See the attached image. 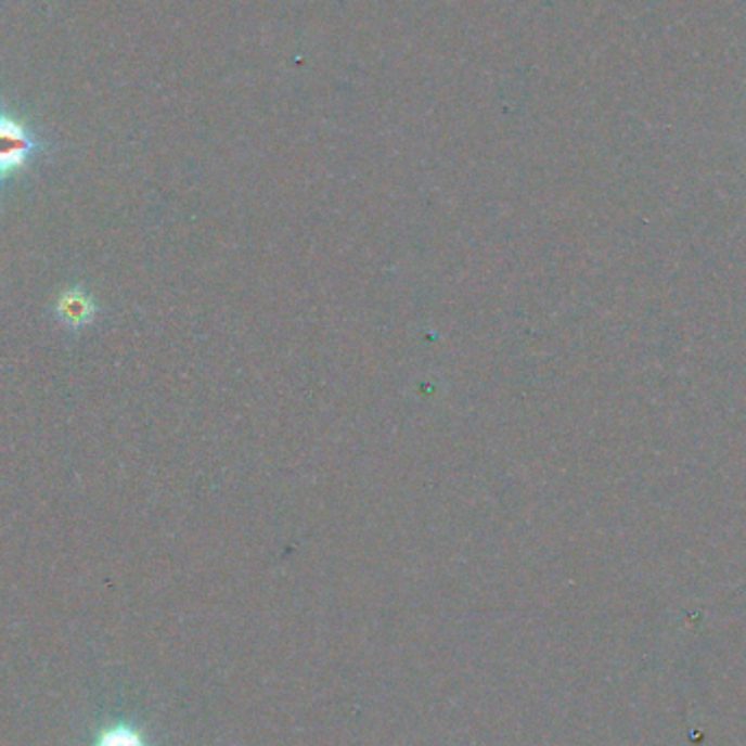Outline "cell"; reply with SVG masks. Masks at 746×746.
I'll return each mask as SVG.
<instances>
[{"label": "cell", "mask_w": 746, "mask_h": 746, "mask_svg": "<svg viewBox=\"0 0 746 746\" xmlns=\"http://www.w3.org/2000/svg\"><path fill=\"white\" fill-rule=\"evenodd\" d=\"M47 151L49 142L10 110L0 107V185L14 181Z\"/></svg>", "instance_id": "6da1fadb"}, {"label": "cell", "mask_w": 746, "mask_h": 746, "mask_svg": "<svg viewBox=\"0 0 746 746\" xmlns=\"http://www.w3.org/2000/svg\"><path fill=\"white\" fill-rule=\"evenodd\" d=\"M99 314L101 308L97 306L94 297L79 284L64 288L53 306V317L73 332L90 327Z\"/></svg>", "instance_id": "7a4b0ae2"}, {"label": "cell", "mask_w": 746, "mask_h": 746, "mask_svg": "<svg viewBox=\"0 0 746 746\" xmlns=\"http://www.w3.org/2000/svg\"><path fill=\"white\" fill-rule=\"evenodd\" d=\"M92 746H146L140 731L127 726V724H114L105 731H101Z\"/></svg>", "instance_id": "3957f363"}]
</instances>
